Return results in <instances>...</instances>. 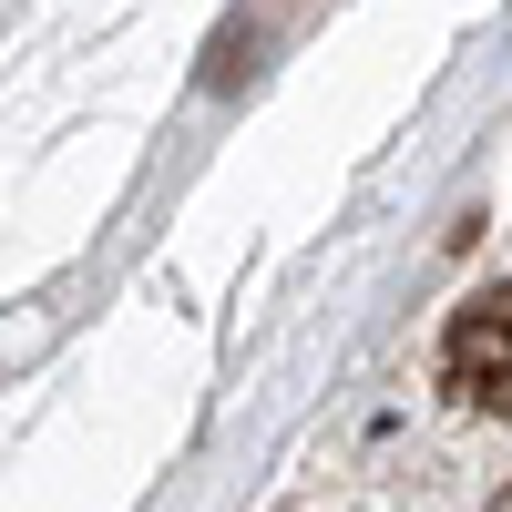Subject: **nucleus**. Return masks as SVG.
Wrapping results in <instances>:
<instances>
[{"label":"nucleus","instance_id":"nucleus-2","mask_svg":"<svg viewBox=\"0 0 512 512\" xmlns=\"http://www.w3.org/2000/svg\"><path fill=\"white\" fill-rule=\"evenodd\" d=\"M492 512H512V492H492Z\"/></svg>","mask_w":512,"mask_h":512},{"label":"nucleus","instance_id":"nucleus-1","mask_svg":"<svg viewBox=\"0 0 512 512\" xmlns=\"http://www.w3.org/2000/svg\"><path fill=\"white\" fill-rule=\"evenodd\" d=\"M441 390L461 410H512V287H482L441 338Z\"/></svg>","mask_w":512,"mask_h":512}]
</instances>
